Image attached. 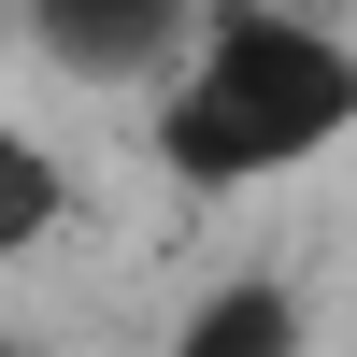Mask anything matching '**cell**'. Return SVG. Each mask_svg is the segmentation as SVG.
I'll use <instances>...</instances> for the list:
<instances>
[{"label":"cell","instance_id":"obj_1","mask_svg":"<svg viewBox=\"0 0 357 357\" xmlns=\"http://www.w3.org/2000/svg\"><path fill=\"white\" fill-rule=\"evenodd\" d=\"M143 143L186 200H243V186L343 158L357 143V29L329 0H215L186 72L143 114Z\"/></svg>","mask_w":357,"mask_h":357},{"label":"cell","instance_id":"obj_5","mask_svg":"<svg viewBox=\"0 0 357 357\" xmlns=\"http://www.w3.org/2000/svg\"><path fill=\"white\" fill-rule=\"evenodd\" d=\"M0 357H43V343H15V329H0Z\"/></svg>","mask_w":357,"mask_h":357},{"label":"cell","instance_id":"obj_3","mask_svg":"<svg viewBox=\"0 0 357 357\" xmlns=\"http://www.w3.org/2000/svg\"><path fill=\"white\" fill-rule=\"evenodd\" d=\"M172 357H314V301L286 272H215L172 314Z\"/></svg>","mask_w":357,"mask_h":357},{"label":"cell","instance_id":"obj_2","mask_svg":"<svg viewBox=\"0 0 357 357\" xmlns=\"http://www.w3.org/2000/svg\"><path fill=\"white\" fill-rule=\"evenodd\" d=\"M215 0H29V43L72 86H172Z\"/></svg>","mask_w":357,"mask_h":357},{"label":"cell","instance_id":"obj_4","mask_svg":"<svg viewBox=\"0 0 357 357\" xmlns=\"http://www.w3.org/2000/svg\"><path fill=\"white\" fill-rule=\"evenodd\" d=\"M57 229H72V158H57L29 114H0V272H29Z\"/></svg>","mask_w":357,"mask_h":357}]
</instances>
